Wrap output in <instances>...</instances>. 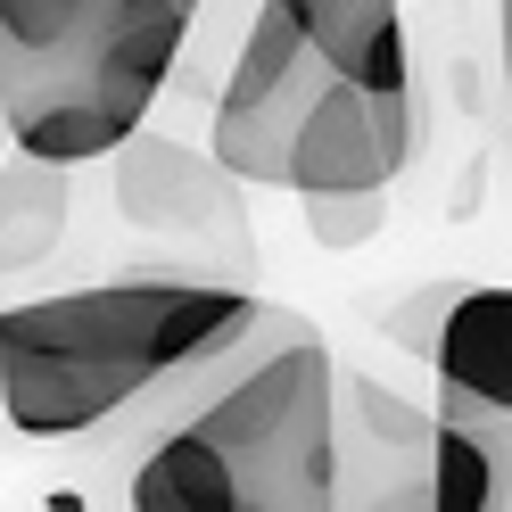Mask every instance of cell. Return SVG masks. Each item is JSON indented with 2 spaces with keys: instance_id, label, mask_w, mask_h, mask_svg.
I'll return each instance as SVG.
<instances>
[{
  "instance_id": "cell-1",
  "label": "cell",
  "mask_w": 512,
  "mask_h": 512,
  "mask_svg": "<svg viewBox=\"0 0 512 512\" xmlns=\"http://www.w3.org/2000/svg\"><path fill=\"white\" fill-rule=\"evenodd\" d=\"M133 512H323L339 504V380L323 331L290 306H256L207 364L149 397Z\"/></svg>"
},
{
  "instance_id": "cell-2",
  "label": "cell",
  "mask_w": 512,
  "mask_h": 512,
  "mask_svg": "<svg viewBox=\"0 0 512 512\" xmlns=\"http://www.w3.org/2000/svg\"><path fill=\"white\" fill-rule=\"evenodd\" d=\"M256 290L207 273H124L0 314V413L17 438H100L256 323Z\"/></svg>"
},
{
  "instance_id": "cell-3",
  "label": "cell",
  "mask_w": 512,
  "mask_h": 512,
  "mask_svg": "<svg viewBox=\"0 0 512 512\" xmlns=\"http://www.w3.org/2000/svg\"><path fill=\"white\" fill-rule=\"evenodd\" d=\"M199 9L207 0H91V17L50 58L0 83L9 141L50 166H100L166 100Z\"/></svg>"
},
{
  "instance_id": "cell-4",
  "label": "cell",
  "mask_w": 512,
  "mask_h": 512,
  "mask_svg": "<svg viewBox=\"0 0 512 512\" xmlns=\"http://www.w3.org/2000/svg\"><path fill=\"white\" fill-rule=\"evenodd\" d=\"M108 190H116V215L133 223L141 240L174 248V273H207V281H256V232H248V207H240V174L223 166L215 149H190L166 133H124L108 149Z\"/></svg>"
},
{
  "instance_id": "cell-5",
  "label": "cell",
  "mask_w": 512,
  "mask_h": 512,
  "mask_svg": "<svg viewBox=\"0 0 512 512\" xmlns=\"http://www.w3.org/2000/svg\"><path fill=\"white\" fill-rule=\"evenodd\" d=\"M331 83V58L306 42V25L290 17V0H256L240 58L215 91V157L240 182L281 190V166H290V133L314 108V91Z\"/></svg>"
},
{
  "instance_id": "cell-6",
  "label": "cell",
  "mask_w": 512,
  "mask_h": 512,
  "mask_svg": "<svg viewBox=\"0 0 512 512\" xmlns=\"http://www.w3.org/2000/svg\"><path fill=\"white\" fill-rule=\"evenodd\" d=\"M413 149H422V108H413V83L405 91H372V83H347L331 75L314 91V108L298 116L290 133V166H281V190H389Z\"/></svg>"
},
{
  "instance_id": "cell-7",
  "label": "cell",
  "mask_w": 512,
  "mask_h": 512,
  "mask_svg": "<svg viewBox=\"0 0 512 512\" xmlns=\"http://www.w3.org/2000/svg\"><path fill=\"white\" fill-rule=\"evenodd\" d=\"M290 17L306 25V42L331 58V75L372 83V91H405L413 83L397 0H290Z\"/></svg>"
},
{
  "instance_id": "cell-8",
  "label": "cell",
  "mask_w": 512,
  "mask_h": 512,
  "mask_svg": "<svg viewBox=\"0 0 512 512\" xmlns=\"http://www.w3.org/2000/svg\"><path fill=\"white\" fill-rule=\"evenodd\" d=\"M75 166H50L34 149H0V273H34L50 265V248L67 240V215H75Z\"/></svg>"
},
{
  "instance_id": "cell-9",
  "label": "cell",
  "mask_w": 512,
  "mask_h": 512,
  "mask_svg": "<svg viewBox=\"0 0 512 512\" xmlns=\"http://www.w3.org/2000/svg\"><path fill=\"white\" fill-rule=\"evenodd\" d=\"M430 504L438 512H496L512 504V438L463 413L430 422Z\"/></svg>"
},
{
  "instance_id": "cell-10",
  "label": "cell",
  "mask_w": 512,
  "mask_h": 512,
  "mask_svg": "<svg viewBox=\"0 0 512 512\" xmlns=\"http://www.w3.org/2000/svg\"><path fill=\"white\" fill-rule=\"evenodd\" d=\"M83 17H91V0H0V83L25 75L34 58H50Z\"/></svg>"
},
{
  "instance_id": "cell-11",
  "label": "cell",
  "mask_w": 512,
  "mask_h": 512,
  "mask_svg": "<svg viewBox=\"0 0 512 512\" xmlns=\"http://www.w3.org/2000/svg\"><path fill=\"white\" fill-rule=\"evenodd\" d=\"M298 207L314 248H372L389 232V190H306Z\"/></svg>"
},
{
  "instance_id": "cell-12",
  "label": "cell",
  "mask_w": 512,
  "mask_h": 512,
  "mask_svg": "<svg viewBox=\"0 0 512 512\" xmlns=\"http://www.w3.org/2000/svg\"><path fill=\"white\" fill-rule=\"evenodd\" d=\"M496 42H504V83H512V0H496Z\"/></svg>"
},
{
  "instance_id": "cell-13",
  "label": "cell",
  "mask_w": 512,
  "mask_h": 512,
  "mask_svg": "<svg viewBox=\"0 0 512 512\" xmlns=\"http://www.w3.org/2000/svg\"><path fill=\"white\" fill-rule=\"evenodd\" d=\"M0 149H9V116H0Z\"/></svg>"
}]
</instances>
